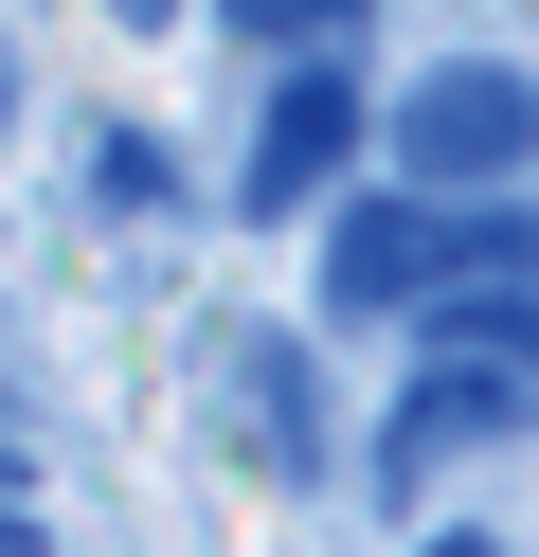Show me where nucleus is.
I'll return each instance as SVG.
<instances>
[{
    "instance_id": "1",
    "label": "nucleus",
    "mask_w": 539,
    "mask_h": 557,
    "mask_svg": "<svg viewBox=\"0 0 539 557\" xmlns=\"http://www.w3.org/2000/svg\"><path fill=\"white\" fill-rule=\"evenodd\" d=\"M539 145V90L522 73H431L414 90V181H503Z\"/></svg>"
},
{
    "instance_id": "2",
    "label": "nucleus",
    "mask_w": 539,
    "mask_h": 557,
    "mask_svg": "<svg viewBox=\"0 0 539 557\" xmlns=\"http://www.w3.org/2000/svg\"><path fill=\"white\" fill-rule=\"evenodd\" d=\"M342 126H359V90H342V73H287V90H270V126H252V216H306L323 162H342Z\"/></svg>"
},
{
    "instance_id": "3",
    "label": "nucleus",
    "mask_w": 539,
    "mask_h": 557,
    "mask_svg": "<svg viewBox=\"0 0 539 557\" xmlns=\"http://www.w3.org/2000/svg\"><path fill=\"white\" fill-rule=\"evenodd\" d=\"M342 18H359V0H234V37H252V54H323Z\"/></svg>"
}]
</instances>
